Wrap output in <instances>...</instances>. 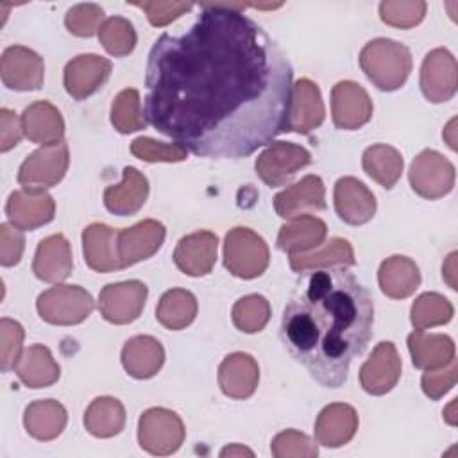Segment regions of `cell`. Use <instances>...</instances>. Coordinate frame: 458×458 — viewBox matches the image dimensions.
I'll use <instances>...</instances> for the list:
<instances>
[{"instance_id":"cell-1","label":"cell","mask_w":458,"mask_h":458,"mask_svg":"<svg viewBox=\"0 0 458 458\" xmlns=\"http://www.w3.org/2000/svg\"><path fill=\"white\" fill-rule=\"evenodd\" d=\"M195 7L190 25L148 52L143 118L186 152L242 159L292 131L293 68L238 5Z\"/></svg>"},{"instance_id":"cell-2","label":"cell","mask_w":458,"mask_h":458,"mask_svg":"<svg viewBox=\"0 0 458 458\" xmlns=\"http://www.w3.org/2000/svg\"><path fill=\"white\" fill-rule=\"evenodd\" d=\"M370 292L344 267L301 270L281 317V340L290 356L326 388L347 381L351 361L372 336Z\"/></svg>"},{"instance_id":"cell-3","label":"cell","mask_w":458,"mask_h":458,"mask_svg":"<svg viewBox=\"0 0 458 458\" xmlns=\"http://www.w3.org/2000/svg\"><path fill=\"white\" fill-rule=\"evenodd\" d=\"M216 259V236L204 231L181 238L174 261L188 276H204Z\"/></svg>"},{"instance_id":"cell-4","label":"cell","mask_w":458,"mask_h":458,"mask_svg":"<svg viewBox=\"0 0 458 458\" xmlns=\"http://www.w3.org/2000/svg\"><path fill=\"white\" fill-rule=\"evenodd\" d=\"M394 363H399L394 344L381 342L360 370V379H361L363 390L369 394H374V395H381V394H386L388 390H392L399 379V374L385 372V367L394 365Z\"/></svg>"},{"instance_id":"cell-5","label":"cell","mask_w":458,"mask_h":458,"mask_svg":"<svg viewBox=\"0 0 458 458\" xmlns=\"http://www.w3.org/2000/svg\"><path fill=\"white\" fill-rule=\"evenodd\" d=\"M363 168L367 170V174L370 177H374L377 182H381L386 190L392 188L386 172L390 174V177L394 181L399 179L401 170H403V159L397 154V150H394L392 147H385V145H376L365 150L363 154Z\"/></svg>"},{"instance_id":"cell-6","label":"cell","mask_w":458,"mask_h":458,"mask_svg":"<svg viewBox=\"0 0 458 458\" xmlns=\"http://www.w3.org/2000/svg\"><path fill=\"white\" fill-rule=\"evenodd\" d=\"M131 150L134 156L145 161H181L186 157V150L181 148L179 145H174L172 148H168L150 138L134 140L131 145Z\"/></svg>"},{"instance_id":"cell-7","label":"cell","mask_w":458,"mask_h":458,"mask_svg":"<svg viewBox=\"0 0 458 458\" xmlns=\"http://www.w3.org/2000/svg\"><path fill=\"white\" fill-rule=\"evenodd\" d=\"M267 306V301L261 297V295H249V297H243L240 299L233 311H243V313H249L245 317H236L233 318L234 324L240 327V331H245V333H256L259 331L263 326H265V320L254 317V313H258L259 308Z\"/></svg>"}]
</instances>
